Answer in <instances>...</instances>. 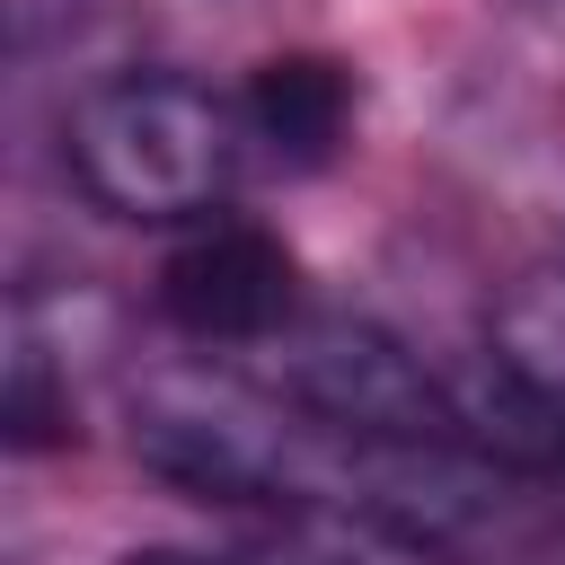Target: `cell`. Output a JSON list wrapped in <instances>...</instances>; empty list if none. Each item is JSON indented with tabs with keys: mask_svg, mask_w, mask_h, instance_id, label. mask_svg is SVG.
<instances>
[{
	"mask_svg": "<svg viewBox=\"0 0 565 565\" xmlns=\"http://www.w3.org/2000/svg\"><path fill=\"white\" fill-rule=\"evenodd\" d=\"M247 106L185 71H115L71 97L62 168L71 185L132 230H203L247 177Z\"/></svg>",
	"mask_w": 565,
	"mask_h": 565,
	"instance_id": "6da1fadb",
	"label": "cell"
},
{
	"mask_svg": "<svg viewBox=\"0 0 565 565\" xmlns=\"http://www.w3.org/2000/svg\"><path fill=\"white\" fill-rule=\"evenodd\" d=\"M256 388H274L282 406H300L309 424H335V433H362V441H441V450H477L468 441V415H459V388L406 353L388 327L371 318H344V309H300L274 344L238 353Z\"/></svg>",
	"mask_w": 565,
	"mask_h": 565,
	"instance_id": "7a4b0ae2",
	"label": "cell"
},
{
	"mask_svg": "<svg viewBox=\"0 0 565 565\" xmlns=\"http://www.w3.org/2000/svg\"><path fill=\"white\" fill-rule=\"evenodd\" d=\"M159 309L177 335L194 344H230L256 353L300 318V265L282 256V238L247 230V221H203L185 230V247L159 274Z\"/></svg>",
	"mask_w": 565,
	"mask_h": 565,
	"instance_id": "3957f363",
	"label": "cell"
},
{
	"mask_svg": "<svg viewBox=\"0 0 565 565\" xmlns=\"http://www.w3.org/2000/svg\"><path fill=\"white\" fill-rule=\"evenodd\" d=\"M247 132L265 159L282 168H327L344 124H353V79L327 62V53H274L256 79H247Z\"/></svg>",
	"mask_w": 565,
	"mask_h": 565,
	"instance_id": "277c9868",
	"label": "cell"
},
{
	"mask_svg": "<svg viewBox=\"0 0 565 565\" xmlns=\"http://www.w3.org/2000/svg\"><path fill=\"white\" fill-rule=\"evenodd\" d=\"M9 441L18 450H44V441H71V397L53 388V362L35 344V327H18V353H9V406H0Z\"/></svg>",
	"mask_w": 565,
	"mask_h": 565,
	"instance_id": "5b68a950",
	"label": "cell"
},
{
	"mask_svg": "<svg viewBox=\"0 0 565 565\" xmlns=\"http://www.w3.org/2000/svg\"><path fill=\"white\" fill-rule=\"evenodd\" d=\"M115 565H221V556H194V547H132V556H115Z\"/></svg>",
	"mask_w": 565,
	"mask_h": 565,
	"instance_id": "8992f818",
	"label": "cell"
},
{
	"mask_svg": "<svg viewBox=\"0 0 565 565\" xmlns=\"http://www.w3.org/2000/svg\"><path fill=\"white\" fill-rule=\"evenodd\" d=\"M459 565H468V556H459Z\"/></svg>",
	"mask_w": 565,
	"mask_h": 565,
	"instance_id": "52a82bcc",
	"label": "cell"
}]
</instances>
